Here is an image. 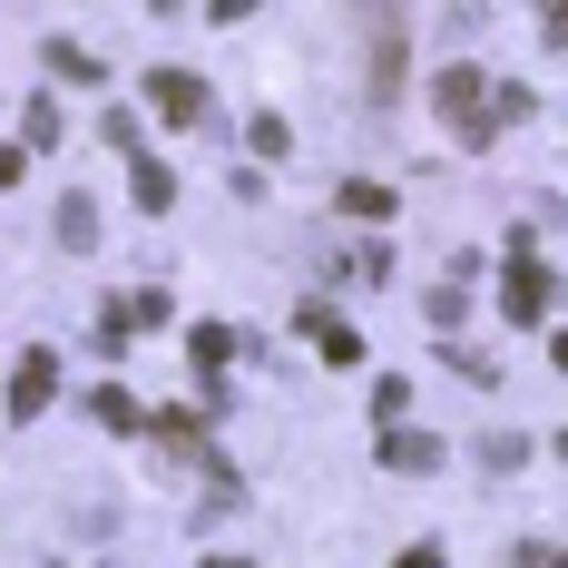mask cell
Wrapping results in <instances>:
<instances>
[{"mask_svg": "<svg viewBox=\"0 0 568 568\" xmlns=\"http://www.w3.org/2000/svg\"><path fill=\"white\" fill-rule=\"evenodd\" d=\"M549 304H559V284L539 275V235L519 226L510 235V275H500V314H510V324H539Z\"/></svg>", "mask_w": 568, "mask_h": 568, "instance_id": "cell-1", "label": "cell"}, {"mask_svg": "<svg viewBox=\"0 0 568 568\" xmlns=\"http://www.w3.org/2000/svg\"><path fill=\"white\" fill-rule=\"evenodd\" d=\"M50 393H59V353H50V343H30V353H20V373H10V422L50 412Z\"/></svg>", "mask_w": 568, "mask_h": 568, "instance_id": "cell-2", "label": "cell"}, {"mask_svg": "<svg viewBox=\"0 0 568 568\" xmlns=\"http://www.w3.org/2000/svg\"><path fill=\"white\" fill-rule=\"evenodd\" d=\"M148 109L168 118V128H186V118H206V89L186 69H148Z\"/></svg>", "mask_w": 568, "mask_h": 568, "instance_id": "cell-3", "label": "cell"}, {"mask_svg": "<svg viewBox=\"0 0 568 568\" xmlns=\"http://www.w3.org/2000/svg\"><path fill=\"white\" fill-rule=\"evenodd\" d=\"M383 460L393 470H442V442L432 432H383Z\"/></svg>", "mask_w": 568, "mask_h": 568, "instance_id": "cell-4", "label": "cell"}, {"mask_svg": "<svg viewBox=\"0 0 568 568\" xmlns=\"http://www.w3.org/2000/svg\"><path fill=\"white\" fill-rule=\"evenodd\" d=\"M128 186H138V206H148V216H168V206H176V176L158 168V158H138V176H128Z\"/></svg>", "mask_w": 568, "mask_h": 568, "instance_id": "cell-5", "label": "cell"}, {"mask_svg": "<svg viewBox=\"0 0 568 568\" xmlns=\"http://www.w3.org/2000/svg\"><path fill=\"white\" fill-rule=\"evenodd\" d=\"M50 79H69V89H99L109 69H99L89 50H69V40H50Z\"/></svg>", "mask_w": 568, "mask_h": 568, "instance_id": "cell-6", "label": "cell"}, {"mask_svg": "<svg viewBox=\"0 0 568 568\" xmlns=\"http://www.w3.org/2000/svg\"><path fill=\"white\" fill-rule=\"evenodd\" d=\"M470 109H480V69H452V79H442V118L470 128Z\"/></svg>", "mask_w": 568, "mask_h": 568, "instance_id": "cell-7", "label": "cell"}, {"mask_svg": "<svg viewBox=\"0 0 568 568\" xmlns=\"http://www.w3.org/2000/svg\"><path fill=\"white\" fill-rule=\"evenodd\" d=\"M59 245H79V255L99 245V206H89V196H69V206H59Z\"/></svg>", "mask_w": 568, "mask_h": 568, "instance_id": "cell-8", "label": "cell"}, {"mask_svg": "<svg viewBox=\"0 0 568 568\" xmlns=\"http://www.w3.org/2000/svg\"><path fill=\"white\" fill-rule=\"evenodd\" d=\"M226 353H235V334H226V324H196V373H206V383L226 373Z\"/></svg>", "mask_w": 568, "mask_h": 568, "instance_id": "cell-9", "label": "cell"}, {"mask_svg": "<svg viewBox=\"0 0 568 568\" xmlns=\"http://www.w3.org/2000/svg\"><path fill=\"white\" fill-rule=\"evenodd\" d=\"M304 334H314V353H324V363H353V353H363V334H353V324H304Z\"/></svg>", "mask_w": 568, "mask_h": 568, "instance_id": "cell-10", "label": "cell"}, {"mask_svg": "<svg viewBox=\"0 0 568 568\" xmlns=\"http://www.w3.org/2000/svg\"><path fill=\"white\" fill-rule=\"evenodd\" d=\"M343 216H393V186H373V176H353V186H343Z\"/></svg>", "mask_w": 568, "mask_h": 568, "instance_id": "cell-11", "label": "cell"}, {"mask_svg": "<svg viewBox=\"0 0 568 568\" xmlns=\"http://www.w3.org/2000/svg\"><path fill=\"white\" fill-rule=\"evenodd\" d=\"M20 128H30V148H59V109H50V99H30V118H20Z\"/></svg>", "mask_w": 568, "mask_h": 568, "instance_id": "cell-12", "label": "cell"}, {"mask_svg": "<svg viewBox=\"0 0 568 568\" xmlns=\"http://www.w3.org/2000/svg\"><path fill=\"white\" fill-rule=\"evenodd\" d=\"M10 176H20V148H0V186H10Z\"/></svg>", "mask_w": 568, "mask_h": 568, "instance_id": "cell-13", "label": "cell"}, {"mask_svg": "<svg viewBox=\"0 0 568 568\" xmlns=\"http://www.w3.org/2000/svg\"><path fill=\"white\" fill-rule=\"evenodd\" d=\"M402 568H442V549H412V559H402Z\"/></svg>", "mask_w": 568, "mask_h": 568, "instance_id": "cell-14", "label": "cell"}, {"mask_svg": "<svg viewBox=\"0 0 568 568\" xmlns=\"http://www.w3.org/2000/svg\"><path fill=\"white\" fill-rule=\"evenodd\" d=\"M549 363H559V373H568V334H559V343H549Z\"/></svg>", "mask_w": 568, "mask_h": 568, "instance_id": "cell-15", "label": "cell"}, {"mask_svg": "<svg viewBox=\"0 0 568 568\" xmlns=\"http://www.w3.org/2000/svg\"><path fill=\"white\" fill-rule=\"evenodd\" d=\"M206 568H245V559H206Z\"/></svg>", "mask_w": 568, "mask_h": 568, "instance_id": "cell-16", "label": "cell"}, {"mask_svg": "<svg viewBox=\"0 0 568 568\" xmlns=\"http://www.w3.org/2000/svg\"><path fill=\"white\" fill-rule=\"evenodd\" d=\"M559 460H568V432H559Z\"/></svg>", "mask_w": 568, "mask_h": 568, "instance_id": "cell-17", "label": "cell"}]
</instances>
